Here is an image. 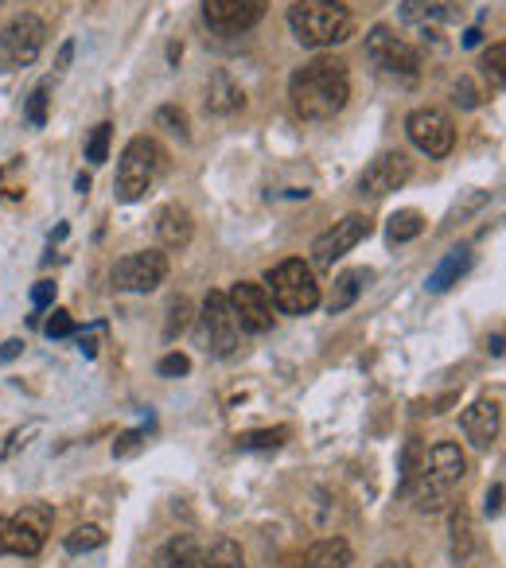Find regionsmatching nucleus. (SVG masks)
I'll use <instances>...</instances> for the list:
<instances>
[{"label": "nucleus", "mask_w": 506, "mask_h": 568, "mask_svg": "<svg viewBox=\"0 0 506 568\" xmlns=\"http://www.w3.org/2000/svg\"><path fill=\"white\" fill-rule=\"evenodd\" d=\"M203 335H207V347L211 355L230 358L242 343V327L234 323V312L226 304V292H207L203 300Z\"/></svg>", "instance_id": "4468645a"}, {"label": "nucleus", "mask_w": 506, "mask_h": 568, "mask_svg": "<svg viewBox=\"0 0 506 568\" xmlns=\"http://www.w3.org/2000/svg\"><path fill=\"white\" fill-rule=\"evenodd\" d=\"M156 238H160V246H164V249L191 246V238H195L191 211H187V207H180V203L160 207V214H156Z\"/></svg>", "instance_id": "f3484780"}, {"label": "nucleus", "mask_w": 506, "mask_h": 568, "mask_svg": "<svg viewBox=\"0 0 506 568\" xmlns=\"http://www.w3.org/2000/svg\"><path fill=\"white\" fill-rule=\"evenodd\" d=\"M405 133H409L413 148L425 152L429 160H444L452 152V144H456V125L440 109H413L405 117Z\"/></svg>", "instance_id": "9d476101"}, {"label": "nucleus", "mask_w": 506, "mask_h": 568, "mask_svg": "<svg viewBox=\"0 0 506 568\" xmlns=\"http://www.w3.org/2000/svg\"><path fill=\"white\" fill-rule=\"evenodd\" d=\"M289 102L300 121H331L351 102V71L343 59H312L289 78Z\"/></svg>", "instance_id": "f257e3e1"}, {"label": "nucleus", "mask_w": 506, "mask_h": 568, "mask_svg": "<svg viewBox=\"0 0 506 568\" xmlns=\"http://www.w3.org/2000/svg\"><path fill=\"white\" fill-rule=\"evenodd\" d=\"M374 281V273L370 269H347V273H339L335 284H331V296H327V312L331 316H339V312H347L355 300L362 296V288Z\"/></svg>", "instance_id": "aec40b11"}, {"label": "nucleus", "mask_w": 506, "mask_h": 568, "mask_svg": "<svg viewBox=\"0 0 506 568\" xmlns=\"http://www.w3.org/2000/svg\"><path fill=\"white\" fill-rule=\"evenodd\" d=\"M195 561H199V541L191 533H176L156 553V568H195Z\"/></svg>", "instance_id": "b1692460"}, {"label": "nucleus", "mask_w": 506, "mask_h": 568, "mask_svg": "<svg viewBox=\"0 0 506 568\" xmlns=\"http://www.w3.org/2000/svg\"><path fill=\"white\" fill-rule=\"evenodd\" d=\"M51 533V510L47 506H24L12 518H0V553H16V557H36Z\"/></svg>", "instance_id": "6e6552de"}, {"label": "nucleus", "mask_w": 506, "mask_h": 568, "mask_svg": "<svg viewBox=\"0 0 506 568\" xmlns=\"http://www.w3.org/2000/svg\"><path fill=\"white\" fill-rule=\"evenodd\" d=\"M0 8H4V0H0Z\"/></svg>", "instance_id": "de8ad7c7"}, {"label": "nucleus", "mask_w": 506, "mask_h": 568, "mask_svg": "<svg viewBox=\"0 0 506 568\" xmlns=\"http://www.w3.org/2000/svg\"><path fill=\"white\" fill-rule=\"evenodd\" d=\"M55 300V281H36V288H32V304L36 308H47Z\"/></svg>", "instance_id": "58836bf2"}, {"label": "nucleus", "mask_w": 506, "mask_h": 568, "mask_svg": "<svg viewBox=\"0 0 506 568\" xmlns=\"http://www.w3.org/2000/svg\"><path fill=\"white\" fill-rule=\"evenodd\" d=\"M106 545V530L102 526H78L74 533H67V553H94Z\"/></svg>", "instance_id": "c756f323"}, {"label": "nucleus", "mask_w": 506, "mask_h": 568, "mask_svg": "<svg viewBox=\"0 0 506 568\" xmlns=\"http://www.w3.org/2000/svg\"><path fill=\"white\" fill-rule=\"evenodd\" d=\"M456 16V0H401V24L409 28H440Z\"/></svg>", "instance_id": "a211bd4d"}, {"label": "nucleus", "mask_w": 506, "mask_h": 568, "mask_svg": "<svg viewBox=\"0 0 506 568\" xmlns=\"http://www.w3.org/2000/svg\"><path fill=\"white\" fill-rule=\"evenodd\" d=\"M74 187H78V195H90V176L82 172V176L74 179Z\"/></svg>", "instance_id": "37998d69"}, {"label": "nucleus", "mask_w": 506, "mask_h": 568, "mask_svg": "<svg viewBox=\"0 0 506 568\" xmlns=\"http://www.w3.org/2000/svg\"><path fill=\"white\" fill-rule=\"evenodd\" d=\"M289 436V428H261V432H246L242 436V448L246 452H269V448H281Z\"/></svg>", "instance_id": "7c9ffc66"}, {"label": "nucleus", "mask_w": 506, "mask_h": 568, "mask_svg": "<svg viewBox=\"0 0 506 568\" xmlns=\"http://www.w3.org/2000/svg\"><path fill=\"white\" fill-rule=\"evenodd\" d=\"M109 281L117 292H152L168 281V257L160 249H137L113 265Z\"/></svg>", "instance_id": "1a4fd4ad"}, {"label": "nucleus", "mask_w": 506, "mask_h": 568, "mask_svg": "<svg viewBox=\"0 0 506 568\" xmlns=\"http://www.w3.org/2000/svg\"><path fill=\"white\" fill-rule=\"evenodd\" d=\"M378 568H409V565H398V561H390V565H378Z\"/></svg>", "instance_id": "49530a36"}, {"label": "nucleus", "mask_w": 506, "mask_h": 568, "mask_svg": "<svg viewBox=\"0 0 506 568\" xmlns=\"http://www.w3.org/2000/svg\"><path fill=\"white\" fill-rule=\"evenodd\" d=\"M452 94H456V102L464 109H475L479 106V94H475V86H471V78H460L456 86H452Z\"/></svg>", "instance_id": "4c0bfd02"}, {"label": "nucleus", "mask_w": 506, "mask_h": 568, "mask_svg": "<svg viewBox=\"0 0 506 568\" xmlns=\"http://www.w3.org/2000/svg\"><path fill=\"white\" fill-rule=\"evenodd\" d=\"M51 339H67V335H74V320L67 316V312H55L51 320H47V327H43Z\"/></svg>", "instance_id": "e433bc0d"}, {"label": "nucleus", "mask_w": 506, "mask_h": 568, "mask_svg": "<svg viewBox=\"0 0 506 568\" xmlns=\"http://www.w3.org/2000/svg\"><path fill=\"white\" fill-rule=\"evenodd\" d=\"M226 304L234 312V323L250 335H265L273 327V300L265 292V284L253 281H238L230 292H226Z\"/></svg>", "instance_id": "ddd939ff"}, {"label": "nucleus", "mask_w": 506, "mask_h": 568, "mask_svg": "<svg viewBox=\"0 0 506 568\" xmlns=\"http://www.w3.org/2000/svg\"><path fill=\"white\" fill-rule=\"evenodd\" d=\"M71 55H74V43L67 39L63 51H59V67H55V71H67V67H71Z\"/></svg>", "instance_id": "79ce46f5"}, {"label": "nucleus", "mask_w": 506, "mask_h": 568, "mask_svg": "<svg viewBox=\"0 0 506 568\" xmlns=\"http://www.w3.org/2000/svg\"><path fill=\"white\" fill-rule=\"evenodd\" d=\"M156 374H160V378H183V374H191V358L180 355V351H176V355H164L160 366H156Z\"/></svg>", "instance_id": "72a5a7b5"}, {"label": "nucleus", "mask_w": 506, "mask_h": 568, "mask_svg": "<svg viewBox=\"0 0 506 568\" xmlns=\"http://www.w3.org/2000/svg\"><path fill=\"white\" fill-rule=\"evenodd\" d=\"M265 292L273 300L277 312L285 316H308L320 304V284H316V269L300 257L281 261L277 269L265 273Z\"/></svg>", "instance_id": "20e7f679"}, {"label": "nucleus", "mask_w": 506, "mask_h": 568, "mask_svg": "<svg viewBox=\"0 0 506 568\" xmlns=\"http://www.w3.org/2000/svg\"><path fill=\"white\" fill-rule=\"evenodd\" d=\"M366 234H370V218H366V214H347V218H339L331 230H324V234L312 242V269H335V261L347 257Z\"/></svg>", "instance_id": "9b49d317"}, {"label": "nucleus", "mask_w": 506, "mask_h": 568, "mask_svg": "<svg viewBox=\"0 0 506 568\" xmlns=\"http://www.w3.org/2000/svg\"><path fill=\"white\" fill-rule=\"evenodd\" d=\"M448 530H452V553H456L460 561H468L471 553H475V522H471V514L464 510V506H460V510H452Z\"/></svg>", "instance_id": "393cba45"}, {"label": "nucleus", "mask_w": 506, "mask_h": 568, "mask_svg": "<svg viewBox=\"0 0 506 568\" xmlns=\"http://www.w3.org/2000/svg\"><path fill=\"white\" fill-rule=\"evenodd\" d=\"M491 355L503 358V335H491Z\"/></svg>", "instance_id": "c03bdc74"}, {"label": "nucleus", "mask_w": 506, "mask_h": 568, "mask_svg": "<svg viewBox=\"0 0 506 568\" xmlns=\"http://www.w3.org/2000/svg\"><path fill=\"white\" fill-rule=\"evenodd\" d=\"M156 125H160V129H168V133H172V137H180V141L191 137V121H187V113H183L180 106L156 109Z\"/></svg>", "instance_id": "2f4dec72"}, {"label": "nucleus", "mask_w": 506, "mask_h": 568, "mask_svg": "<svg viewBox=\"0 0 506 568\" xmlns=\"http://www.w3.org/2000/svg\"><path fill=\"white\" fill-rule=\"evenodd\" d=\"M187 316H191V304H187V300H172V308H168V327H164V335H168V339H176L183 327H187Z\"/></svg>", "instance_id": "f704fd0d"}, {"label": "nucleus", "mask_w": 506, "mask_h": 568, "mask_svg": "<svg viewBox=\"0 0 506 568\" xmlns=\"http://www.w3.org/2000/svg\"><path fill=\"white\" fill-rule=\"evenodd\" d=\"M269 0H203V20L215 36H242L261 24Z\"/></svg>", "instance_id": "f8f14e48"}, {"label": "nucleus", "mask_w": 506, "mask_h": 568, "mask_svg": "<svg viewBox=\"0 0 506 568\" xmlns=\"http://www.w3.org/2000/svg\"><path fill=\"white\" fill-rule=\"evenodd\" d=\"M195 568H246V553L234 537H215L207 549H199Z\"/></svg>", "instance_id": "5701e85b"}, {"label": "nucleus", "mask_w": 506, "mask_h": 568, "mask_svg": "<svg viewBox=\"0 0 506 568\" xmlns=\"http://www.w3.org/2000/svg\"><path fill=\"white\" fill-rule=\"evenodd\" d=\"M20 355H24V339H8V343L0 347V358H4V362H12V358H20Z\"/></svg>", "instance_id": "a19ab883"}, {"label": "nucleus", "mask_w": 506, "mask_h": 568, "mask_svg": "<svg viewBox=\"0 0 506 568\" xmlns=\"http://www.w3.org/2000/svg\"><path fill=\"white\" fill-rule=\"evenodd\" d=\"M479 36H483V32H479V28H471L468 36H464V47H475V43H479Z\"/></svg>", "instance_id": "a18cd8bd"}, {"label": "nucleus", "mask_w": 506, "mask_h": 568, "mask_svg": "<svg viewBox=\"0 0 506 568\" xmlns=\"http://www.w3.org/2000/svg\"><path fill=\"white\" fill-rule=\"evenodd\" d=\"M51 90H55V78H43L36 90L28 94V106H24V117H28V125H36V129H43V125H47V106H51Z\"/></svg>", "instance_id": "bb28decb"}, {"label": "nucleus", "mask_w": 506, "mask_h": 568, "mask_svg": "<svg viewBox=\"0 0 506 568\" xmlns=\"http://www.w3.org/2000/svg\"><path fill=\"white\" fill-rule=\"evenodd\" d=\"M141 440H145V428H133V432H125V436H117V444H113V456H117V460H125V456H133V452L141 448Z\"/></svg>", "instance_id": "c9c22d12"}, {"label": "nucleus", "mask_w": 506, "mask_h": 568, "mask_svg": "<svg viewBox=\"0 0 506 568\" xmlns=\"http://www.w3.org/2000/svg\"><path fill=\"white\" fill-rule=\"evenodd\" d=\"M464 475H468V460H464V452L456 448V444H436L433 452L425 456L421 463V475H417V483L409 487L413 498H417V510L421 514H436V510H444L448 506V498L452 491L464 483Z\"/></svg>", "instance_id": "7ed1b4c3"}, {"label": "nucleus", "mask_w": 506, "mask_h": 568, "mask_svg": "<svg viewBox=\"0 0 506 568\" xmlns=\"http://www.w3.org/2000/svg\"><path fill=\"white\" fill-rule=\"evenodd\" d=\"M421 230H425V218H421V211H398V214H390L386 238L398 246V242H413V238H421Z\"/></svg>", "instance_id": "a878e982"}, {"label": "nucleus", "mask_w": 506, "mask_h": 568, "mask_svg": "<svg viewBox=\"0 0 506 568\" xmlns=\"http://www.w3.org/2000/svg\"><path fill=\"white\" fill-rule=\"evenodd\" d=\"M483 510H487V518H499V514H503V483H495V487L487 491V502H483Z\"/></svg>", "instance_id": "ea45409f"}, {"label": "nucleus", "mask_w": 506, "mask_h": 568, "mask_svg": "<svg viewBox=\"0 0 506 568\" xmlns=\"http://www.w3.org/2000/svg\"><path fill=\"white\" fill-rule=\"evenodd\" d=\"M503 59H506V43H495V47L483 55V71L491 74L495 90H503Z\"/></svg>", "instance_id": "473e14b6"}, {"label": "nucleus", "mask_w": 506, "mask_h": 568, "mask_svg": "<svg viewBox=\"0 0 506 568\" xmlns=\"http://www.w3.org/2000/svg\"><path fill=\"white\" fill-rule=\"evenodd\" d=\"M351 561H355V553H351V545L343 537H324L304 553L308 568H347Z\"/></svg>", "instance_id": "4be33fe9"}, {"label": "nucleus", "mask_w": 506, "mask_h": 568, "mask_svg": "<svg viewBox=\"0 0 506 568\" xmlns=\"http://www.w3.org/2000/svg\"><path fill=\"white\" fill-rule=\"evenodd\" d=\"M242 106H246L242 86H238V82H234L226 71L211 74V82H207V113H215V117H230V113H238Z\"/></svg>", "instance_id": "6ab92c4d"}, {"label": "nucleus", "mask_w": 506, "mask_h": 568, "mask_svg": "<svg viewBox=\"0 0 506 568\" xmlns=\"http://www.w3.org/2000/svg\"><path fill=\"white\" fill-rule=\"evenodd\" d=\"M421 463H425V448H421V440L413 436V440H405V452H401V491H409L413 483H417V475H421Z\"/></svg>", "instance_id": "cd10ccee"}, {"label": "nucleus", "mask_w": 506, "mask_h": 568, "mask_svg": "<svg viewBox=\"0 0 506 568\" xmlns=\"http://www.w3.org/2000/svg\"><path fill=\"white\" fill-rule=\"evenodd\" d=\"M109 137H113V125H109V121H98V125L90 129V137H86V160H90L94 168H102L109 160Z\"/></svg>", "instance_id": "c85d7f7f"}, {"label": "nucleus", "mask_w": 506, "mask_h": 568, "mask_svg": "<svg viewBox=\"0 0 506 568\" xmlns=\"http://www.w3.org/2000/svg\"><path fill=\"white\" fill-rule=\"evenodd\" d=\"M289 28L304 47L324 51L351 36L355 16L343 0H296L289 4Z\"/></svg>", "instance_id": "f03ea898"}, {"label": "nucleus", "mask_w": 506, "mask_h": 568, "mask_svg": "<svg viewBox=\"0 0 506 568\" xmlns=\"http://www.w3.org/2000/svg\"><path fill=\"white\" fill-rule=\"evenodd\" d=\"M460 428H464V436H468L475 448H491L495 440H499V428H503V405L499 401H475L464 409V417H460Z\"/></svg>", "instance_id": "dca6fc26"}, {"label": "nucleus", "mask_w": 506, "mask_h": 568, "mask_svg": "<svg viewBox=\"0 0 506 568\" xmlns=\"http://www.w3.org/2000/svg\"><path fill=\"white\" fill-rule=\"evenodd\" d=\"M47 43V24L39 20L36 12H24L16 20H8L0 28V67L4 71H20V67H32L39 59Z\"/></svg>", "instance_id": "423d86ee"}, {"label": "nucleus", "mask_w": 506, "mask_h": 568, "mask_svg": "<svg viewBox=\"0 0 506 568\" xmlns=\"http://www.w3.org/2000/svg\"><path fill=\"white\" fill-rule=\"evenodd\" d=\"M164 164H168V152L152 141V137H133V141L125 144L121 160H117V183H113L117 199L121 203H141L148 191H152V183L160 179Z\"/></svg>", "instance_id": "39448f33"}, {"label": "nucleus", "mask_w": 506, "mask_h": 568, "mask_svg": "<svg viewBox=\"0 0 506 568\" xmlns=\"http://www.w3.org/2000/svg\"><path fill=\"white\" fill-rule=\"evenodd\" d=\"M413 176V164L405 152H382L366 164V172L359 176V195L362 199H386L390 191L405 187Z\"/></svg>", "instance_id": "2eb2a0df"}, {"label": "nucleus", "mask_w": 506, "mask_h": 568, "mask_svg": "<svg viewBox=\"0 0 506 568\" xmlns=\"http://www.w3.org/2000/svg\"><path fill=\"white\" fill-rule=\"evenodd\" d=\"M468 269H471V249H464V246L452 249V253H448L440 265H436L433 273H429L425 288H429V292H448L452 284H460V277H464Z\"/></svg>", "instance_id": "412c9836"}, {"label": "nucleus", "mask_w": 506, "mask_h": 568, "mask_svg": "<svg viewBox=\"0 0 506 568\" xmlns=\"http://www.w3.org/2000/svg\"><path fill=\"white\" fill-rule=\"evenodd\" d=\"M366 59L382 74H390V78L413 82V78L421 74V55H417V47H413L409 39L394 36L386 24L370 28V36H366Z\"/></svg>", "instance_id": "0eeeda50"}]
</instances>
